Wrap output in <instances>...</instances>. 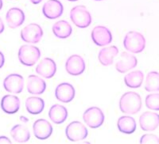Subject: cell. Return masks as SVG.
<instances>
[{
    "mask_svg": "<svg viewBox=\"0 0 159 144\" xmlns=\"http://www.w3.org/2000/svg\"><path fill=\"white\" fill-rule=\"evenodd\" d=\"M34 135L38 139L45 140L51 136L53 128L50 123L46 120H37L33 125Z\"/></svg>",
    "mask_w": 159,
    "mask_h": 144,
    "instance_id": "8fae6325",
    "label": "cell"
},
{
    "mask_svg": "<svg viewBox=\"0 0 159 144\" xmlns=\"http://www.w3.org/2000/svg\"><path fill=\"white\" fill-rule=\"evenodd\" d=\"M123 46L128 52L132 53H140L146 47V39L140 32L130 31L125 36Z\"/></svg>",
    "mask_w": 159,
    "mask_h": 144,
    "instance_id": "7a4b0ae2",
    "label": "cell"
},
{
    "mask_svg": "<svg viewBox=\"0 0 159 144\" xmlns=\"http://www.w3.org/2000/svg\"><path fill=\"white\" fill-rule=\"evenodd\" d=\"M0 143H11V140L7 136H0Z\"/></svg>",
    "mask_w": 159,
    "mask_h": 144,
    "instance_id": "f546056e",
    "label": "cell"
},
{
    "mask_svg": "<svg viewBox=\"0 0 159 144\" xmlns=\"http://www.w3.org/2000/svg\"><path fill=\"white\" fill-rule=\"evenodd\" d=\"M6 21L11 29H16L25 22V14L20 8H11L6 15Z\"/></svg>",
    "mask_w": 159,
    "mask_h": 144,
    "instance_id": "e0dca14e",
    "label": "cell"
},
{
    "mask_svg": "<svg viewBox=\"0 0 159 144\" xmlns=\"http://www.w3.org/2000/svg\"><path fill=\"white\" fill-rule=\"evenodd\" d=\"M91 36L95 44L100 47L106 46L112 41V34L111 31L107 27L102 25L96 26L92 29Z\"/></svg>",
    "mask_w": 159,
    "mask_h": 144,
    "instance_id": "9c48e42d",
    "label": "cell"
},
{
    "mask_svg": "<svg viewBox=\"0 0 159 144\" xmlns=\"http://www.w3.org/2000/svg\"><path fill=\"white\" fill-rule=\"evenodd\" d=\"M21 101L17 96L5 95L1 100V108L7 114H15L19 110Z\"/></svg>",
    "mask_w": 159,
    "mask_h": 144,
    "instance_id": "ac0fdd59",
    "label": "cell"
},
{
    "mask_svg": "<svg viewBox=\"0 0 159 144\" xmlns=\"http://www.w3.org/2000/svg\"><path fill=\"white\" fill-rule=\"evenodd\" d=\"M52 32L57 38L65 39L71 36L72 32V28L70 24L65 20L57 22L52 25Z\"/></svg>",
    "mask_w": 159,
    "mask_h": 144,
    "instance_id": "d4e9b609",
    "label": "cell"
},
{
    "mask_svg": "<svg viewBox=\"0 0 159 144\" xmlns=\"http://www.w3.org/2000/svg\"><path fill=\"white\" fill-rule=\"evenodd\" d=\"M4 63H5V57L2 52H0V69L3 67Z\"/></svg>",
    "mask_w": 159,
    "mask_h": 144,
    "instance_id": "4dcf8cb0",
    "label": "cell"
},
{
    "mask_svg": "<svg viewBox=\"0 0 159 144\" xmlns=\"http://www.w3.org/2000/svg\"><path fill=\"white\" fill-rule=\"evenodd\" d=\"M11 135L17 142H26L30 139L29 129L22 124H16L11 130Z\"/></svg>",
    "mask_w": 159,
    "mask_h": 144,
    "instance_id": "603a6c76",
    "label": "cell"
},
{
    "mask_svg": "<svg viewBox=\"0 0 159 144\" xmlns=\"http://www.w3.org/2000/svg\"><path fill=\"white\" fill-rule=\"evenodd\" d=\"M145 90L148 92L159 91V73L157 71L150 72L147 76L145 83Z\"/></svg>",
    "mask_w": 159,
    "mask_h": 144,
    "instance_id": "4316f807",
    "label": "cell"
},
{
    "mask_svg": "<svg viewBox=\"0 0 159 144\" xmlns=\"http://www.w3.org/2000/svg\"><path fill=\"white\" fill-rule=\"evenodd\" d=\"M25 108L29 113L38 115L42 113L45 108V101L42 98L38 97H30L25 100Z\"/></svg>",
    "mask_w": 159,
    "mask_h": 144,
    "instance_id": "cb8c5ba5",
    "label": "cell"
},
{
    "mask_svg": "<svg viewBox=\"0 0 159 144\" xmlns=\"http://www.w3.org/2000/svg\"><path fill=\"white\" fill-rule=\"evenodd\" d=\"M83 120L89 128H98L103 124L105 116L100 108L91 107L84 112Z\"/></svg>",
    "mask_w": 159,
    "mask_h": 144,
    "instance_id": "8992f818",
    "label": "cell"
},
{
    "mask_svg": "<svg viewBox=\"0 0 159 144\" xmlns=\"http://www.w3.org/2000/svg\"><path fill=\"white\" fill-rule=\"evenodd\" d=\"M75 89L72 85L68 83L59 84L55 90V96L58 101L63 103H69L74 99Z\"/></svg>",
    "mask_w": 159,
    "mask_h": 144,
    "instance_id": "9a60e30c",
    "label": "cell"
},
{
    "mask_svg": "<svg viewBox=\"0 0 159 144\" xmlns=\"http://www.w3.org/2000/svg\"><path fill=\"white\" fill-rule=\"evenodd\" d=\"M2 0H0V11L2 10Z\"/></svg>",
    "mask_w": 159,
    "mask_h": 144,
    "instance_id": "e575fe53",
    "label": "cell"
},
{
    "mask_svg": "<svg viewBox=\"0 0 159 144\" xmlns=\"http://www.w3.org/2000/svg\"><path fill=\"white\" fill-rule=\"evenodd\" d=\"M146 106L151 110L159 111V94L147 95L146 97Z\"/></svg>",
    "mask_w": 159,
    "mask_h": 144,
    "instance_id": "83f0119b",
    "label": "cell"
},
{
    "mask_svg": "<svg viewBox=\"0 0 159 144\" xmlns=\"http://www.w3.org/2000/svg\"><path fill=\"white\" fill-rule=\"evenodd\" d=\"M46 83L45 80L37 75H30L27 79V91L30 94L39 95L42 94L46 90Z\"/></svg>",
    "mask_w": 159,
    "mask_h": 144,
    "instance_id": "d6986e66",
    "label": "cell"
},
{
    "mask_svg": "<svg viewBox=\"0 0 159 144\" xmlns=\"http://www.w3.org/2000/svg\"><path fill=\"white\" fill-rule=\"evenodd\" d=\"M68 1H70V2H76V1H78V0H68Z\"/></svg>",
    "mask_w": 159,
    "mask_h": 144,
    "instance_id": "d590c367",
    "label": "cell"
},
{
    "mask_svg": "<svg viewBox=\"0 0 159 144\" xmlns=\"http://www.w3.org/2000/svg\"><path fill=\"white\" fill-rule=\"evenodd\" d=\"M42 1H43V0H30V2H32V3L35 4V5L40 3V2H42Z\"/></svg>",
    "mask_w": 159,
    "mask_h": 144,
    "instance_id": "836d02e7",
    "label": "cell"
},
{
    "mask_svg": "<svg viewBox=\"0 0 159 144\" xmlns=\"http://www.w3.org/2000/svg\"><path fill=\"white\" fill-rule=\"evenodd\" d=\"M65 135L69 140L78 142L87 138L88 129L81 122L72 121L65 129Z\"/></svg>",
    "mask_w": 159,
    "mask_h": 144,
    "instance_id": "5b68a950",
    "label": "cell"
},
{
    "mask_svg": "<svg viewBox=\"0 0 159 144\" xmlns=\"http://www.w3.org/2000/svg\"><path fill=\"white\" fill-rule=\"evenodd\" d=\"M86 68L85 61L79 55H72L65 63V70L70 75L78 76L83 74Z\"/></svg>",
    "mask_w": 159,
    "mask_h": 144,
    "instance_id": "ba28073f",
    "label": "cell"
},
{
    "mask_svg": "<svg viewBox=\"0 0 159 144\" xmlns=\"http://www.w3.org/2000/svg\"><path fill=\"white\" fill-rule=\"evenodd\" d=\"M63 5L59 0H49L44 4L42 12L45 17L49 19H56L63 14Z\"/></svg>",
    "mask_w": 159,
    "mask_h": 144,
    "instance_id": "5bb4252c",
    "label": "cell"
},
{
    "mask_svg": "<svg viewBox=\"0 0 159 144\" xmlns=\"http://www.w3.org/2000/svg\"><path fill=\"white\" fill-rule=\"evenodd\" d=\"M72 23L81 29L89 27L92 23V15L84 6H76L70 11Z\"/></svg>",
    "mask_w": 159,
    "mask_h": 144,
    "instance_id": "277c9868",
    "label": "cell"
},
{
    "mask_svg": "<svg viewBox=\"0 0 159 144\" xmlns=\"http://www.w3.org/2000/svg\"><path fill=\"white\" fill-rule=\"evenodd\" d=\"M140 142L141 143H159V138L156 135L146 134L141 137Z\"/></svg>",
    "mask_w": 159,
    "mask_h": 144,
    "instance_id": "f1b7e54d",
    "label": "cell"
},
{
    "mask_svg": "<svg viewBox=\"0 0 159 144\" xmlns=\"http://www.w3.org/2000/svg\"><path fill=\"white\" fill-rule=\"evenodd\" d=\"M57 65L54 60L50 58H45L38 63L36 67L37 74L45 78H51L55 75Z\"/></svg>",
    "mask_w": 159,
    "mask_h": 144,
    "instance_id": "2e32d148",
    "label": "cell"
},
{
    "mask_svg": "<svg viewBox=\"0 0 159 144\" xmlns=\"http://www.w3.org/2000/svg\"><path fill=\"white\" fill-rule=\"evenodd\" d=\"M139 124L144 132H153L159 126V114L146 112L139 118Z\"/></svg>",
    "mask_w": 159,
    "mask_h": 144,
    "instance_id": "4fadbf2b",
    "label": "cell"
},
{
    "mask_svg": "<svg viewBox=\"0 0 159 144\" xmlns=\"http://www.w3.org/2000/svg\"><path fill=\"white\" fill-rule=\"evenodd\" d=\"M3 87L8 93L20 94L24 87V78L19 74H11L5 78Z\"/></svg>",
    "mask_w": 159,
    "mask_h": 144,
    "instance_id": "30bf717a",
    "label": "cell"
},
{
    "mask_svg": "<svg viewBox=\"0 0 159 144\" xmlns=\"http://www.w3.org/2000/svg\"><path fill=\"white\" fill-rule=\"evenodd\" d=\"M49 116L52 123L56 124H61L67 120L68 110L63 105L55 104L49 109Z\"/></svg>",
    "mask_w": 159,
    "mask_h": 144,
    "instance_id": "ffe728a7",
    "label": "cell"
},
{
    "mask_svg": "<svg viewBox=\"0 0 159 144\" xmlns=\"http://www.w3.org/2000/svg\"><path fill=\"white\" fill-rule=\"evenodd\" d=\"M119 108L123 113H138L142 108L141 97L135 92L125 93L119 100Z\"/></svg>",
    "mask_w": 159,
    "mask_h": 144,
    "instance_id": "6da1fadb",
    "label": "cell"
},
{
    "mask_svg": "<svg viewBox=\"0 0 159 144\" xmlns=\"http://www.w3.org/2000/svg\"><path fill=\"white\" fill-rule=\"evenodd\" d=\"M138 64L137 58L128 52H123L118 59L116 64V69L119 73L124 74L128 70L134 68Z\"/></svg>",
    "mask_w": 159,
    "mask_h": 144,
    "instance_id": "7c38bea8",
    "label": "cell"
},
{
    "mask_svg": "<svg viewBox=\"0 0 159 144\" xmlns=\"http://www.w3.org/2000/svg\"><path fill=\"white\" fill-rule=\"evenodd\" d=\"M20 35L24 42L30 44H37L41 40L43 36V30L38 24L31 23L22 29Z\"/></svg>",
    "mask_w": 159,
    "mask_h": 144,
    "instance_id": "52a82bcc",
    "label": "cell"
},
{
    "mask_svg": "<svg viewBox=\"0 0 159 144\" xmlns=\"http://www.w3.org/2000/svg\"><path fill=\"white\" fill-rule=\"evenodd\" d=\"M20 121H22L23 123H27L28 121H29V119H27V118L25 116H20Z\"/></svg>",
    "mask_w": 159,
    "mask_h": 144,
    "instance_id": "d6a6232c",
    "label": "cell"
},
{
    "mask_svg": "<svg viewBox=\"0 0 159 144\" xmlns=\"http://www.w3.org/2000/svg\"><path fill=\"white\" fill-rule=\"evenodd\" d=\"M4 29H5L4 23H3V22H2V18H0V34H1V33H2V32H3Z\"/></svg>",
    "mask_w": 159,
    "mask_h": 144,
    "instance_id": "1f68e13d",
    "label": "cell"
},
{
    "mask_svg": "<svg viewBox=\"0 0 159 144\" xmlns=\"http://www.w3.org/2000/svg\"><path fill=\"white\" fill-rule=\"evenodd\" d=\"M96 1H100V0H96Z\"/></svg>",
    "mask_w": 159,
    "mask_h": 144,
    "instance_id": "8d00e7d4",
    "label": "cell"
},
{
    "mask_svg": "<svg viewBox=\"0 0 159 144\" xmlns=\"http://www.w3.org/2000/svg\"><path fill=\"white\" fill-rule=\"evenodd\" d=\"M119 53V49L116 46H110V47L104 48L99 51L98 55L99 63L103 66H109L113 63V60Z\"/></svg>",
    "mask_w": 159,
    "mask_h": 144,
    "instance_id": "44dd1931",
    "label": "cell"
},
{
    "mask_svg": "<svg viewBox=\"0 0 159 144\" xmlns=\"http://www.w3.org/2000/svg\"><path fill=\"white\" fill-rule=\"evenodd\" d=\"M144 74L141 70L132 71L124 77V83L126 86L130 88H139L143 84Z\"/></svg>",
    "mask_w": 159,
    "mask_h": 144,
    "instance_id": "484cf974",
    "label": "cell"
},
{
    "mask_svg": "<svg viewBox=\"0 0 159 144\" xmlns=\"http://www.w3.org/2000/svg\"><path fill=\"white\" fill-rule=\"evenodd\" d=\"M18 60L22 64L32 67L41 57V51L33 45H22L18 50Z\"/></svg>",
    "mask_w": 159,
    "mask_h": 144,
    "instance_id": "3957f363",
    "label": "cell"
},
{
    "mask_svg": "<svg viewBox=\"0 0 159 144\" xmlns=\"http://www.w3.org/2000/svg\"><path fill=\"white\" fill-rule=\"evenodd\" d=\"M118 129L120 132L124 134H132L135 132L137 124L135 120L129 116H123L119 117L117 122Z\"/></svg>",
    "mask_w": 159,
    "mask_h": 144,
    "instance_id": "7402d4cb",
    "label": "cell"
}]
</instances>
